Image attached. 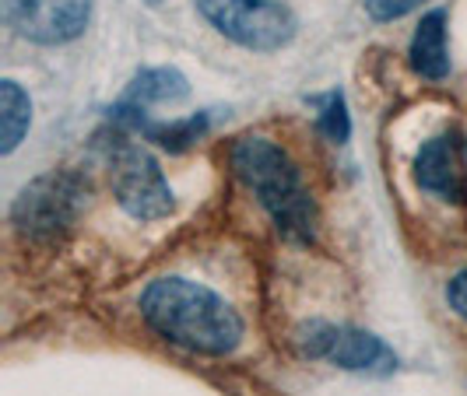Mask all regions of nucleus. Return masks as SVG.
<instances>
[{
  "instance_id": "nucleus-1",
  "label": "nucleus",
  "mask_w": 467,
  "mask_h": 396,
  "mask_svg": "<svg viewBox=\"0 0 467 396\" xmlns=\"http://www.w3.org/2000/svg\"><path fill=\"white\" fill-rule=\"evenodd\" d=\"M140 316L162 340L193 354L225 358L243 344V316L218 291L187 278H159L140 295Z\"/></svg>"
},
{
  "instance_id": "nucleus-2",
  "label": "nucleus",
  "mask_w": 467,
  "mask_h": 396,
  "mask_svg": "<svg viewBox=\"0 0 467 396\" xmlns=\"http://www.w3.org/2000/svg\"><path fill=\"white\" fill-rule=\"evenodd\" d=\"M235 176L254 189L260 208L275 218L281 235L309 242L317 235V204L306 189L299 165L288 158V151L267 137H239L233 144Z\"/></svg>"
},
{
  "instance_id": "nucleus-3",
  "label": "nucleus",
  "mask_w": 467,
  "mask_h": 396,
  "mask_svg": "<svg viewBox=\"0 0 467 396\" xmlns=\"http://www.w3.org/2000/svg\"><path fill=\"white\" fill-rule=\"evenodd\" d=\"M201 18L235 46L275 53L296 39V15L281 0H193Z\"/></svg>"
},
{
  "instance_id": "nucleus-4",
  "label": "nucleus",
  "mask_w": 467,
  "mask_h": 396,
  "mask_svg": "<svg viewBox=\"0 0 467 396\" xmlns=\"http://www.w3.org/2000/svg\"><path fill=\"white\" fill-rule=\"evenodd\" d=\"M85 204V183L74 172H49L18 193L11 221L28 242H57L70 232Z\"/></svg>"
},
{
  "instance_id": "nucleus-5",
  "label": "nucleus",
  "mask_w": 467,
  "mask_h": 396,
  "mask_svg": "<svg viewBox=\"0 0 467 396\" xmlns=\"http://www.w3.org/2000/svg\"><path fill=\"white\" fill-rule=\"evenodd\" d=\"M109 179L119 208L138 221H159L176 210L172 187L165 183L159 162L123 134H117L109 144Z\"/></svg>"
},
{
  "instance_id": "nucleus-6",
  "label": "nucleus",
  "mask_w": 467,
  "mask_h": 396,
  "mask_svg": "<svg viewBox=\"0 0 467 396\" xmlns=\"http://www.w3.org/2000/svg\"><path fill=\"white\" fill-rule=\"evenodd\" d=\"M296 344L306 358H320L330 361L345 372H390L398 365V354L387 348L376 333L369 330H355V327H334V323H306L296 333Z\"/></svg>"
},
{
  "instance_id": "nucleus-7",
  "label": "nucleus",
  "mask_w": 467,
  "mask_h": 396,
  "mask_svg": "<svg viewBox=\"0 0 467 396\" xmlns=\"http://www.w3.org/2000/svg\"><path fill=\"white\" fill-rule=\"evenodd\" d=\"M7 25L39 46L74 43L92 18V0H4Z\"/></svg>"
},
{
  "instance_id": "nucleus-8",
  "label": "nucleus",
  "mask_w": 467,
  "mask_h": 396,
  "mask_svg": "<svg viewBox=\"0 0 467 396\" xmlns=\"http://www.w3.org/2000/svg\"><path fill=\"white\" fill-rule=\"evenodd\" d=\"M415 183L425 193L464 204L467 200V144L457 130L429 137L415 155Z\"/></svg>"
},
{
  "instance_id": "nucleus-9",
  "label": "nucleus",
  "mask_w": 467,
  "mask_h": 396,
  "mask_svg": "<svg viewBox=\"0 0 467 396\" xmlns=\"http://www.w3.org/2000/svg\"><path fill=\"white\" fill-rule=\"evenodd\" d=\"M408 60L415 74L429 77V81H443L450 74V49H446V11H429L421 15L419 28L411 36V49H408Z\"/></svg>"
},
{
  "instance_id": "nucleus-10",
  "label": "nucleus",
  "mask_w": 467,
  "mask_h": 396,
  "mask_svg": "<svg viewBox=\"0 0 467 396\" xmlns=\"http://www.w3.org/2000/svg\"><path fill=\"white\" fill-rule=\"evenodd\" d=\"M187 95H190L187 77L176 67H148L130 81L123 102H130L138 109H151V106H176Z\"/></svg>"
},
{
  "instance_id": "nucleus-11",
  "label": "nucleus",
  "mask_w": 467,
  "mask_h": 396,
  "mask_svg": "<svg viewBox=\"0 0 467 396\" xmlns=\"http://www.w3.org/2000/svg\"><path fill=\"white\" fill-rule=\"evenodd\" d=\"M32 123V102L18 81H0V151L11 155Z\"/></svg>"
},
{
  "instance_id": "nucleus-12",
  "label": "nucleus",
  "mask_w": 467,
  "mask_h": 396,
  "mask_svg": "<svg viewBox=\"0 0 467 396\" xmlns=\"http://www.w3.org/2000/svg\"><path fill=\"white\" fill-rule=\"evenodd\" d=\"M317 130L324 134L334 144H345L351 137V117L348 106H345V95L330 92L324 102H320V117H317Z\"/></svg>"
},
{
  "instance_id": "nucleus-13",
  "label": "nucleus",
  "mask_w": 467,
  "mask_h": 396,
  "mask_svg": "<svg viewBox=\"0 0 467 396\" xmlns=\"http://www.w3.org/2000/svg\"><path fill=\"white\" fill-rule=\"evenodd\" d=\"M415 7H421V0H366V11L373 22H398Z\"/></svg>"
},
{
  "instance_id": "nucleus-14",
  "label": "nucleus",
  "mask_w": 467,
  "mask_h": 396,
  "mask_svg": "<svg viewBox=\"0 0 467 396\" xmlns=\"http://www.w3.org/2000/svg\"><path fill=\"white\" fill-rule=\"evenodd\" d=\"M446 302H450V309H453L461 320H467V270H461L457 278L446 284Z\"/></svg>"
},
{
  "instance_id": "nucleus-15",
  "label": "nucleus",
  "mask_w": 467,
  "mask_h": 396,
  "mask_svg": "<svg viewBox=\"0 0 467 396\" xmlns=\"http://www.w3.org/2000/svg\"><path fill=\"white\" fill-rule=\"evenodd\" d=\"M144 4H162V0H144Z\"/></svg>"
}]
</instances>
